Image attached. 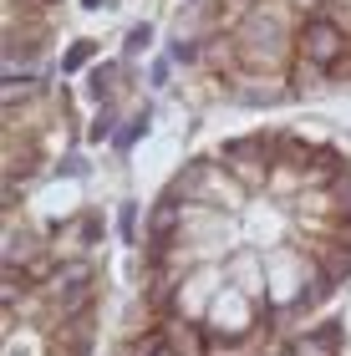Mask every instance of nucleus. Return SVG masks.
I'll use <instances>...</instances> for the list:
<instances>
[{
    "label": "nucleus",
    "instance_id": "nucleus-7",
    "mask_svg": "<svg viewBox=\"0 0 351 356\" xmlns=\"http://www.w3.org/2000/svg\"><path fill=\"white\" fill-rule=\"evenodd\" d=\"M92 51H97V46H92V41H76L72 51H67V61H61V67H67V72H76V67H82V61H92Z\"/></svg>",
    "mask_w": 351,
    "mask_h": 356
},
{
    "label": "nucleus",
    "instance_id": "nucleus-5",
    "mask_svg": "<svg viewBox=\"0 0 351 356\" xmlns=\"http://www.w3.org/2000/svg\"><path fill=\"white\" fill-rule=\"evenodd\" d=\"M173 229H179V199H168V193H163V199L153 204V214H148V234L153 239H168Z\"/></svg>",
    "mask_w": 351,
    "mask_h": 356
},
{
    "label": "nucleus",
    "instance_id": "nucleus-10",
    "mask_svg": "<svg viewBox=\"0 0 351 356\" xmlns=\"http://www.w3.org/2000/svg\"><path fill=\"white\" fill-rule=\"evenodd\" d=\"M82 245H97V219H92V214L82 219Z\"/></svg>",
    "mask_w": 351,
    "mask_h": 356
},
{
    "label": "nucleus",
    "instance_id": "nucleus-9",
    "mask_svg": "<svg viewBox=\"0 0 351 356\" xmlns=\"http://www.w3.org/2000/svg\"><path fill=\"white\" fill-rule=\"evenodd\" d=\"M336 245H341V250H346V254H351V214H346V219H341V224H336Z\"/></svg>",
    "mask_w": 351,
    "mask_h": 356
},
{
    "label": "nucleus",
    "instance_id": "nucleus-2",
    "mask_svg": "<svg viewBox=\"0 0 351 356\" xmlns=\"http://www.w3.org/2000/svg\"><path fill=\"white\" fill-rule=\"evenodd\" d=\"M87 296H92V270H87V265H61L56 280H51V300H56L61 321H67V316H82V300H87Z\"/></svg>",
    "mask_w": 351,
    "mask_h": 356
},
{
    "label": "nucleus",
    "instance_id": "nucleus-3",
    "mask_svg": "<svg viewBox=\"0 0 351 356\" xmlns=\"http://www.w3.org/2000/svg\"><path fill=\"white\" fill-rule=\"evenodd\" d=\"M87 346H92V316L82 311V316H67L61 321V331L51 336V356H87Z\"/></svg>",
    "mask_w": 351,
    "mask_h": 356
},
{
    "label": "nucleus",
    "instance_id": "nucleus-4",
    "mask_svg": "<svg viewBox=\"0 0 351 356\" xmlns=\"http://www.w3.org/2000/svg\"><path fill=\"white\" fill-rule=\"evenodd\" d=\"M41 92H46V76H41V72H31V76H6L0 102H6V107H21L26 97H41Z\"/></svg>",
    "mask_w": 351,
    "mask_h": 356
},
{
    "label": "nucleus",
    "instance_id": "nucleus-8",
    "mask_svg": "<svg viewBox=\"0 0 351 356\" xmlns=\"http://www.w3.org/2000/svg\"><path fill=\"white\" fill-rule=\"evenodd\" d=\"M133 224H138L133 204H122V209H117V234H122V239H133Z\"/></svg>",
    "mask_w": 351,
    "mask_h": 356
},
{
    "label": "nucleus",
    "instance_id": "nucleus-1",
    "mask_svg": "<svg viewBox=\"0 0 351 356\" xmlns=\"http://www.w3.org/2000/svg\"><path fill=\"white\" fill-rule=\"evenodd\" d=\"M346 51H351V46H346V36H341L336 21H326V15H311V21L300 26V56H306L316 72H331Z\"/></svg>",
    "mask_w": 351,
    "mask_h": 356
},
{
    "label": "nucleus",
    "instance_id": "nucleus-6",
    "mask_svg": "<svg viewBox=\"0 0 351 356\" xmlns=\"http://www.w3.org/2000/svg\"><path fill=\"white\" fill-rule=\"evenodd\" d=\"M168 351H173V346H168V331H142L122 356H168Z\"/></svg>",
    "mask_w": 351,
    "mask_h": 356
}]
</instances>
